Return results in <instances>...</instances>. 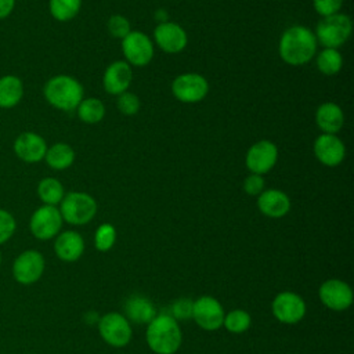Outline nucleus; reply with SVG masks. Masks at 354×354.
Listing matches in <instances>:
<instances>
[{
	"label": "nucleus",
	"mask_w": 354,
	"mask_h": 354,
	"mask_svg": "<svg viewBox=\"0 0 354 354\" xmlns=\"http://www.w3.org/2000/svg\"><path fill=\"white\" fill-rule=\"evenodd\" d=\"M317 39L304 25H292L283 30L278 41L281 59L292 66L306 65L317 53Z\"/></svg>",
	"instance_id": "f257e3e1"
},
{
	"label": "nucleus",
	"mask_w": 354,
	"mask_h": 354,
	"mask_svg": "<svg viewBox=\"0 0 354 354\" xmlns=\"http://www.w3.org/2000/svg\"><path fill=\"white\" fill-rule=\"evenodd\" d=\"M83 94L82 83L69 75H55L43 87L44 100L53 108L64 112L75 111L83 100Z\"/></svg>",
	"instance_id": "f03ea898"
},
{
	"label": "nucleus",
	"mask_w": 354,
	"mask_h": 354,
	"mask_svg": "<svg viewBox=\"0 0 354 354\" xmlns=\"http://www.w3.org/2000/svg\"><path fill=\"white\" fill-rule=\"evenodd\" d=\"M147 343L155 354H174L183 340L177 321L167 314L156 315L147 326Z\"/></svg>",
	"instance_id": "7ed1b4c3"
},
{
	"label": "nucleus",
	"mask_w": 354,
	"mask_h": 354,
	"mask_svg": "<svg viewBox=\"0 0 354 354\" xmlns=\"http://www.w3.org/2000/svg\"><path fill=\"white\" fill-rule=\"evenodd\" d=\"M353 21L347 14H333L322 17L315 28L317 43L322 44L324 48H339L351 36Z\"/></svg>",
	"instance_id": "20e7f679"
},
{
	"label": "nucleus",
	"mask_w": 354,
	"mask_h": 354,
	"mask_svg": "<svg viewBox=\"0 0 354 354\" xmlns=\"http://www.w3.org/2000/svg\"><path fill=\"white\" fill-rule=\"evenodd\" d=\"M58 209L64 221L72 225H84L94 218L97 202L87 192L72 191L65 194Z\"/></svg>",
	"instance_id": "39448f33"
},
{
	"label": "nucleus",
	"mask_w": 354,
	"mask_h": 354,
	"mask_svg": "<svg viewBox=\"0 0 354 354\" xmlns=\"http://www.w3.org/2000/svg\"><path fill=\"white\" fill-rule=\"evenodd\" d=\"M62 216L57 206L41 205L30 216L29 230L39 241H48L55 238L62 227Z\"/></svg>",
	"instance_id": "423d86ee"
},
{
	"label": "nucleus",
	"mask_w": 354,
	"mask_h": 354,
	"mask_svg": "<svg viewBox=\"0 0 354 354\" xmlns=\"http://www.w3.org/2000/svg\"><path fill=\"white\" fill-rule=\"evenodd\" d=\"M44 266V257L39 250H24L15 257L12 263V278L21 285H32L41 278Z\"/></svg>",
	"instance_id": "0eeeda50"
},
{
	"label": "nucleus",
	"mask_w": 354,
	"mask_h": 354,
	"mask_svg": "<svg viewBox=\"0 0 354 354\" xmlns=\"http://www.w3.org/2000/svg\"><path fill=\"white\" fill-rule=\"evenodd\" d=\"M171 93L176 100L185 104L202 101L209 93V82L205 76L194 72L178 75L171 83Z\"/></svg>",
	"instance_id": "6e6552de"
},
{
	"label": "nucleus",
	"mask_w": 354,
	"mask_h": 354,
	"mask_svg": "<svg viewBox=\"0 0 354 354\" xmlns=\"http://www.w3.org/2000/svg\"><path fill=\"white\" fill-rule=\"evenodd\" d=\"M122 51L126 62L131 66H145L153 58V41L140 30H131L122 39Z\"/></svg>",
	"instance_id": "1a4fd4ad"
},
{
	"label": "nucleus",
	"mask_w": 354,
	"mask_h": 354,
	"mask_svg": "<svg viewBox=\"0 0 354 354\" xmlns=\"http://www.w3.org/2000/svg\"><path fill=\"white\" fill-rule=\"evenodd\" d=\"M98 330L104 342L112 347H124L133 336L130 321L119 313H108L101 317Z\"/></svg>",
	"instance_id": "9d476101"
},
{
	"label": "nucleus",
	"mask_w": 354,
	"mask_h": 354,
	"mask_svg": "<svg viewBox=\"0 0 354 354\" xmlns=\"http://www.w3.org/2000/svg\"><path fill=\"white\" fill-rule=\"evenodd\" d=\"M224 308L212 296H201L192 303V318L205 330H217L223 326Z\"/></svg>",
	"instance_id": "9b49d317"
},
{
	"label": "nucleus",
	"mask_w": 354,
	"mask_h": 354,
	"mask_svg": "<svg viewBox=\"0 0 354 354\" xmlns=\"http://www.w3.org/2000/svg\"><path fill=\"white\" fill-rule=\"evenodd\" d=\"M278 160V148L270 140H260L249 147L245 165L250 173L266 174L268 173Z\"/></svg>",
	"instance_id": "f8f14e48"
},
{
	"label": "nucleus",
	"mask_w": 354,
	"mask_h": 354,
	"mask_svg": "<svg viewBox=\"0 0 354 354\" xmlns=\"http://www.w3.org/2000/svg\"><path fill=\"white\" fill-rule=\"evenodd\" d=\"M271 311L279 322L293 325L303 319L306 314V303L301 296L295 292H281L274 297Z\"/></svg>",
	"instance_id": "ddd939ff"
},
{
	"label": "nucleus",
	"mask_w": 354,
	"mask_h": 354,
	"mask_svg": "<svg viewBox=\"0 0 354 354\" xmlns=\"http://www.w3.org/2000/svg\"><path fill=\"white\" fill-rule=\"evenodd\" d=\"M153 40L162 51L167 54H177L187 47L188 35L181 25L166 21L159 22L155 28Z\"/></svg>",
	"instance_id": "4468645a"
},
{
	"label": "nucleus",
	"mask_w": 354,
	"mask_h": 354,
	"mask_svg": "<svg viewBox=\"0 0 354 354\" xmlns=\"http://www.w3.org/2000/svg\"><path fill=\"white\" fill-rule=\"evenodd\" d=\"M48 145L46 140L35 131H24L18 134L12 142L15 156L25 163H39L44 159Z\"/></svg>",
	"instance_id": "2eb2a0df"
},
{
	"label": "nucleus",
	"mask_w": 354,
	"mask_h": 354,
	"mask_svg": "<svg viewBox=\"0 0 354 354\" xmlns=\"http://www.w3.org/2000/svg\"><path fill=\"white\" fill-rule=\"evenodd\" d=\"M319 299L325 307L333 311L347 310L353 304V290L342 279H328L318 290Z\"/></svg>",
	"instance_id": "dca6fc26"
},
{
	"label": "nucleus",
	"mask_w": 354,
	"mask_h": 354,
	"mask_svg": "<svg viewBox=\"0 0 354 354\" xmlns=\"http://www.w3.org/2000/svg\"><path fill=\"white\" fill-rule=\"evenodd\" d=\"M313 149L317 160L328 167L339 166L346 156V145L336 134H319Z\"/></svg>",
	"instance_id": "f3484780"
},
{
	"label": "nucleus",
	"mask_w": 354,
	"mask_h": 354,
	"mask_svg": "<svg viewBox=\"0 0 354 354\" xmlns=\"http://www.w3.org/2000/svg\"><path fill=\"white\" fill-rule=\"evenodd\" d=\"M133 82L131 66L126 61H115L106 66L102 76V86L108 94L119 95L130 87Z\"/></svg>",
	"instance_id": "a211bd4d"
},
{
	"label": "nucleus",
	"mask_w": 354,
	"mask_h": 354,
	"mask_svg": "<svg viewBox=\"0 0 354 354\" xmlns=\"http://www.w3.org/2000/svg\"><path fill=\"white\" fill-rule=\"evenodd\" d=\"M257 207L267 217L281 218L290 210V199L283 191L270 188L257 196Z\"/></svg>",
	"instance_id": "6ab92c4d"
},
{
	"label": "nucleus",
	"mask_w": 354,
	"mask_h": 354,
	"mask_svg": "<svg viewBox=\"0 0 354 354\" xmlns=\"http://www.w3.org/2000/svg\"><path fill=\"white\" fill-rule=\"evenodd\" d=\"M54 252L62 261L72 263L82 257L84 252V241L76 231H64L55 236Z\"/></svg>",
	"instance_id": "aec40b11"
},
{
	"label": "nucleus",
	"mask_w": 354,
	"mask_h": 354,
	"mask_svg": "<svg viewBox=\"0 0 354 354\" xmlns=\"http://www.w3.org/2000/svg\"><path fill=\"white\" fill-rule=\"evenodd\" d=\"M315 123L322 133L336 134L344 124L343 109L336 102H322L315 111Z\"/></svg>",
	"instance_id": "412c9836"
},
{
	"label": "nucleus",
	"mask_w": 354,
	"mask_h": 354,
	"mask_svg": "<svg viewBox=\"0 0 354 354\" xmlns=\"http://www.w3.org/2000/svg\"><path fill=\"white\" fill-rule=\"evenodd\" d=\"M24 91L25 88L21 77L12 73L3 75L0 77V108H15L24 97Z\"/></svg>",
	"instance_id": "4be33fe9"
},
{
	"label": "nucleus",
	"mask_w": 354,
	"mask_h": 354,
	"mask_svg": "<svg viewBox=\"0 0 354 354\" xmlns=\"http://www.w3.org/2000/svg\"><path fill=\"white\" fill-rule=\"evenodd\" d=\"M124 311L129 321L136 324H149L156 317V310L153 303L140 295H134L127 299Z\"/></svg>",
	"instance_id": "5701e85b"
},
{
	"label": "nucleus",
	"mask_w": 354,
	"mask_h": 354,
	"mask_svg": "<svg viewBox=\"0 0 354 354\" xmlns=\"http://www.w3.org/2000/svg\"><path fill=\"white\" fill-rule=\"evenodd\" d=\"M75 158V149L69 144L55 142L47 148L43 160L54 170H65L73 165Z\"/></svg>",
	"instance_id": "b1692460"
},
{
	"label": "nucleus",
	"mask_w": 354,
	"mask_h": 354,
	"mask_svg": "<svg viewBox=\"0 0 354 354\" xmlns=\"http://www.w3.org/2000/svg\"><path fill=\"white\" fill-rule=\"evenodd\" d=\"M39 199L43 205L57 206L61 203L62 198L65 196V189L61 181L55 177H44L39 181L36 188Z\"/></svg>",
	"instance_id": "393cba45"
},
{
	"label": "nucleus",
	"mask_w": 354,
	"mask_h": 354,
	"mask_svg": "<svg viewBox=\"0 0 354 354\" xmlns=\"http://www.w3.org/2000/svg\"><path fill=\"white\" fill-rule=\"evenodd\" d=\"M77 118L87 124H95L105 116V106L100 98L88 97L83 98L76 108Z\"/></svg>",
	"instance_id": "a878e982"
},
{
	"label": "nucleus",
	"mask_w": 354,
	"mask_h": 354,
	"mask_svg": "<svg viewBox=\"0 0 354 354\" xmlns=\"http://www.w3.org/2000/svg\"><path fill=\"white\" fill-rule=\"evenodd\" d=\"M317 68L326 76L337 75L343 68V55L337 48H324L317 55Z\"/></svg>",
	"instance_id": "bb28decb"
},
{
	"label": "nucleus",
	"mask_w": 354,
	"mask_h": 354,
	"mask_svg": "<svg viewBox=\"0 0 354 354\" xmlns=\"http://www.w3.org/2000/svg\"><path fill=\"white\" fill-rule=\"evenodd\" d=\"M82 8V0H48V11L58 22L73 19Z\"/></svg>",
	"instance_id": "cd10ccee"
},
{
	"label": "nucleus",
	"mask_w": 354,
	"mask_h": 354,
	"mask_svg": "<svg viewBox=\"0 0 354 354\" xmlns=\"http://www.w3.org/2000/svg\"><path fill=\"white\" fill-rule=\"evenodd\" d=\"M252 324V318L248 311L236 308L224 315L223 325L231 333H243L249 329Z\"/></svg>",
	"instance_id": "c85d7f7f"
},
{
	"label": "nucleus",
	"mask_w": 354,
	"mask_h": 354,
	"mask_svg": "<svg viewBox=\"0 0 354 354\" xmlns=\"http://www.w3.org/2000/svg\"><path fill=\"white\" fill-rule=\"evenodd\" d=\"M116 241V230L112 224L104 223L101 224L94 234V245L95 249L100 252L109 250Z\"/></svg>",
	"instance_id": "c756f323"
},
{
	"label": "nucleus",
	"mask_w": 354,
	"mask_h": 354,
	"mask_svg": "<svg viewBox=\"0 0 354 354\" xmlns=\"http://www.w3.org/2000/svg\"><path fill=\"white\" fill-rule=\"evenodd\" d=\"M106 28H108V32L113 37L120 39V40L131 32L130 21L124 15H120V14H115V15L109 17V19L106 22Z\"/></svg>",
	"instance_id": "7c9ffc66"
},
{
	"label": "nucleus",
	"mask_w": 354,
	"mask_h": 354,
	"mask_svg": "<svg viewBox=\"0 0 354 354\" xmlns=\"http://www.w3.org/2000/svg\"><path fill=\"white\" fill-rule=\"evenodd\" d=\"M116 105H118V109L123 115L133 116L140 111L141 102H140V98L137 97V94H134L131 91H124V93L118 95Z\"/></svg>",
	"instance_id": "2f4dec72"
},
{
	"label": "nucleus",
	"mask_w": 354,
	"mask_h": 354,
	"mask_svg": "<svg viewBox=\"0 0 354 354\" xmlns=\"http://www.w3.org/2000/svg\"><path fill=\"white\" fill-rule=\"evenodd\" d=\"M17 231V220L6 209H0V245L6 243L12 238Z\"/></svg>",
	"instance_id": "473e14b6"
},
{
	"label": "nucleus",
	"mask_w": 354,
	"mask_h": 354,
	"mask_svg": "<svg viewBox=\"0 0 354 354\" xmlns=\"http://www.w3.org/2000/svg\"><path fill=\"white\" fill-rule=\"evenodd\" d=\"M344 0H313L314 10L321 17H328L337 14L343 6Z\"/></svg>",
	"instance_id": "72a5a7b5"
},
{
	"label": "nucleus",
	"mask_w": 354,
	"mask_h": 354,
	"mask_svg": "<svg viewBox=\"0 0 354 354\" xmlns=\"http://www.w3.org/2000/svg\"><path fill=\"white\" fill-rule=\"evenodd\" d=\"M264 189V178L261 174L250 173L243 180V191L250 196H259Z\"/></svg>",
	"instance_id": "f704fd0d"
},
{
	"label": "nucleus",
	"mask_w": 354,
	"mask_h": 354,
	"mask_svg": "<svg viewBox=\"0 0 354 354\" xmlns=\"http://www.w3.org/2000/svg\"><path fill=\"white\" fill-rule=\"evenodd\" d=\"M192 300H189L188 297H181L178 300H176L171 304V313H173V318L174 319H187L189 317H192Z\"/></svg>",
	"instance_id": "c9c22d12"
},
{
	"label": "nucleus",
	"mask_w": 354,
	"mask_h": 354,
	"mask_svg": "<svg viewBox=\"0 0 354 354\" xmlns=\"http://www.w3.org/2000/svg\"><path fill=\"white\" fill-rule=\"evenodd\" d=\"M17 0H0V21L8 18L14 8H15Z\"/></svg>",
	"instance_id": "e433bc0d"
},
{
	"label": "nucleus",
	"mask_w": 354,
	"mask_h": 354,
	"mask_svg": "<svg viewBox=\"0 0 354 354\" xmlns=\"http://www.w3.org/2000/svg\"><path fill=\"white\" fill-rule=\"evenodd\" d=\"M1 261H3V254H1V250H0V266H1Z\"/></svg>",
	"instance_id": "4c0bfd02"
}]
</instances>
